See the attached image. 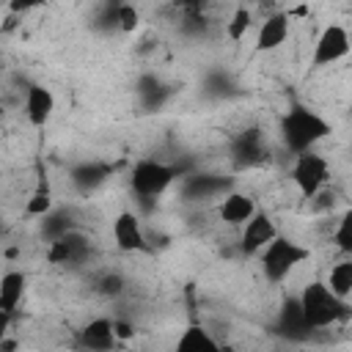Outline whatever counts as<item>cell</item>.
<instances>
[{
  "label": "cell",
  "mask_w": 352,
  "mask_h": 352,
  "mask_svg": "<svg viewBox=\"0 0 352 352\" xmlns=\"http://www.w3.org/2000/svg\"><path fill=\"white\" fill-rule=\"evenodd\" d=\"M278 132H280V140H283L286 151L292 157H297V154L314 151L322 140H327L333 135V124L319 110H314L308 104H292L280 116Z\"/></svg>",
  "instance_id": "cell-1"
},
{
  "label": "cell",
  "mask_w": 352,
  "mask_h": 352,
  "mask_svg": "<svg viewBox=\"0 0 352 352\" xmlns=\"http://www.w3.org/2000/svg\"><path fill=\"white\" fill-rule=\"evenodd\" d=\"M297 300H300L302 316H305V322L314 327V333L338 324V322L349 314L346 300H341L338 294H333L330 286L324 283V278L308 280V283L297 292Z\"/></svg>",
  "instance_id": "cell-2"
},
{
  "label": "cell",
  "mask_w": 352,
  "mask_h": 352,
  "mask_svg": "<svg viewBox=\"0 0 352 352\" xmlns=\"http://www.w3.org/2000/svg\"><path fill=\"white\" fill-rule=\"evenodd\" d=\"M311 258L308 245H302L300 239L289 236V234H278L261 253H258V270L264 275L267 283H283L286 278H292V272L297 267H302Z\"/></svg>",
  "instance_id": "cell-3"
},
{
  "label": "cell",
  "mask_w": 352,
  "mask_h": 352,
  "mask_svg": "<svg viewBox=\"0 0 352 352\" xmlns=\"http://www.w3.org/2000/svg\"><path fill=\"white\" fill-rule=\"evenodd\" d=\"M289 179H292L294 190L300 192V198L311 201L322 190H327V184H330V160L316 148L305 151V154H297L292 160Z\"/></svg>",
  "instance_id": "cell-4"
},
{
  "label": "cell",
  "mask_w": 352,
  "mask_h": 352,
  "mask_svg": "<svg viewBox=\"0 0 352 352\" xmlns=\"http://www.w3.org/2000/svg\"><path fill=\"white\" fill-rule=\"evenodd\" d=\"M176 179H179V170L154 157L138 160L129 170V187L138 198H160Z\"/></svg>",
  "instance_id": "cell-5"
},
{
  "label": "cell",
  "mask_w": 352,
  "mask_h": 352,
  "mask_svg": "<svg viewBox=\"0 0 352 352\" xmlns=\"http://www.w3.org/2000/svg\"><path fill=\"white\" fill-rule=\"evenodd\" d=\"M352 52V36L341 22H330L319 30L311 47V69H327Z\"/></svg>",
  "instance_id": "cell-6"
},
{
  "label": "cell",
  "mask_w": 352,
  "mask_h": 352,
  "mask_svg": "<svg viewBox=\"0 0 352 352\" xmlns=\"http://www.w3.org/2000/svg\"><path fill=\"white\" fill-rule=\"evenodd\" d=\"M278 234H280V228H278L275 217H272L270 212L258 209V212L253 214V220H248V223L239 228V239H236V245H239V250H242L245 256L258 258V253H261Z\"/></svg>",
  "instance_id": "cell-7"
},
{
  "label": "cell",
  "mask_w": 352,
  "mask_h": 352,
  "mask_svg": "<svg viewBox=\"0 0 352 352\" xmlns=\"http://www.w3.org/2000/svg\"><path fill=\"white\" fill-rule=\"evenodd\" d=\"M110 234H113V245L121 250V253H143L148 250V236H146V228L140 223V217L129 209L118 212L110 223Z\"/></svg>",
  "instance_id": "cell-8"
},
{
  "label": "cell",
  "mask_w": 352,
  "mask_h": 352,
  "mask_svg": "<svg viewBox=\"0 0 352 352\" xmlns=\"http://www.w3.org/2000/svg\"><path fill=\"white\" fill-rule=\"evenodd\" d=\"M258 212V204L250 192L242 190H228L220 201H217V220L228 228H242L248 220H253V214Z\"/></svg>",
  "instance_id": "cell-9"
},
{
  "label": "cell",
  "mask_w": 352,
  "mask_h": 352,
  "mask_svg": "<svg viewBox=\"0 0 352 352\" xmlns=\"http://www.w3.org/2000/svg\"><path fill=\"white\" fill-rule=\"evenodd\" d=\"M77 341L85 352H113V346L118 344L116 336V319L110 316H94L82 324V330L77 333Z\"/></svg>",
  "instance_id": "cell-10"
},
{
  "label": "cell",
  "mask_w": 352,
  "mask_h": 352,
  "mask_svg": "<svg viewBox=\"0 0 352 352\" xmlns=\"http://www.w3.org/2000/svg\"><path fill=\"white\" fill-rule=\"evenodd\" d=\"M289 30H292L289 11H272V14H267L258 22V28H256V50L258 52H275L278 47L286 44Z\"/></svg>",
  "instance_id": "cell-11"
},
{
  "label": "cell",
  "mask_w": 352,
  "mask_h": 352,
  "mask_svg": "<svg viewBox=\"0 0 352 352\" xmlns=\"http://www.w3.org/2000/svg\"><path fill=\"white\" fill-rule=\"evenodd\" d=\"M22 113H25L28 124L36 126V129L44 126V124H50V118H52V113H55V94H52L47 85H41V82H30V85L25 88Z\"/></svg>",
  "instance_id": "cell-12"
},
{
  "label": "cell",
  "mask_w": 352,
  "mask_h": 352,
  "mask_svg": "<svg viewBox=\"0 0 352 352\" xmlns=\"http://www.w3.org/2000/svg\"><path fill=\"white\" fill-rule=\"evenodd\" d=\"M88 250H91L88 236L72 228L69 234H63L47 245V258H50V264H80L88 256Z\"/></svg>",
  "instance_id": "cell-13"
},
{
  "label": "cell",
  "mask_w": 352,
  "mask_h": 352,
  "mask_svg": "<svg viewBox=\"0 0 352 352\" xmlns=\"http://www.w3.org/2000/svg\"><path fill=\"white\" fill-rule=\"evenodd\" d=\"M278 330H280L289 341H305V338L314 333V327H311V324L305 322V316H302V308H300L297 294L283 297V302H280V308H278Z\"/></svg>",
  "instance_id": "cell-14"
},
{
  "label": "cell",
  "mask_w": 352,
  "mask_h": 352,
  "mask_svg": "<svg viewBox=\"0 0 352 352\" xmlns=\"http://www.w3.org/2000/svg\"><path fill=\"white\" fill-rule=\"evenodd\" d=\"M25 289H28V275L22 270H6L3 272V278H0V311H3V316H11L19 308Z\"/></svg>",
  "instance_id": "cell-15"
},
{
  "label": "cell",
  "mask_w": 352,
  "mask_h": 352,
  "mask_svg": "<svg viewBox=\"0 0 352 352\" xmlns=\"http://www.w3.org/2000/svg\"><path fill=\"white\" fill-rule=\"evenodd\" d=\"M173 352H226L220 346V341L201 324H190L179 333L176 344H173Z\"/></svg>",
  "instance_id": "cell-16"
},
{
  "label": "cell",
  "mask_w": 352,
  "mask_h": 352,
  "mask_svg": "<svg viewBox=\"0 0 352 352\" xmlns=\"http://www.w3.org/2000/svg\"><path fill=\"white\" fill-rule=\"evenodd\" d=\"M234 154H236V160L242 162V168L264 162V157H267V146H264L258 129H245V132L236 138V143H234Z\"/></svg>",
  "instance_id": "cell-17"
},
{
  "label": "cell",
  "mask_w": 352,
  "mask_h": 352,
  "mask_svg": "<svg viewBox=\"0 0 352 352\" xmlns=\"http://www.w3.org/2000/svg\"><path fill=\"white\" fill-rule=\"evenodd\" d=\"M50 212H55V206H52V187H50L47 176H38L36 187L30 190V195L25 201V214L28 217H47Z\"/></svg>",
  "instance_id": "cell-18"
},
{
  "label": "cell",
  "mask_w": 352,
  "mask_h": 352,
  "mask_svg": "<svg viewBox=\"0 0 352 352\" xmlns=\"http://www.w3.org/2000/svg\"><path fill=\"white\" fill-rule=\"evenodd\" d=\"M324 283L330 286L333 294H338L341 300H349V297H352V256L336 261V264L327 270Z\"/></svg>",
  "instance_id": "cell-19"
},
{
  "label": "cell",
  "mask_w": 352,
  "mask_h": 352,
  "mask_svg": "<svg viewBox=\"0 0 352 352\" xmlns=\"http://www.w3.org/2000/svg\"><path fill=\"white\" fill-rule=\"evenodd\" d=\"M330 242L344 253V256H352V209L341 212L333 223V231H330Z\"/></svg>",
  "instance_id": "cell-20"
},
{
  "label": "cell",
  "mask_w": 352,
  "mask_h": 352,
  "mask_svg": "<svg viewBox=\"0 0 352 352\" xmlns=\"http://www.w3.org/2000/svg\"><path fill=\"white\" fill-rule=\"evenodd\" d=\"M253 25H256L253 11H250V8H245V6H236V8L231 11L228 22H226V36H228L231 41H242V38H245V33H248Z\"/></svg>",
  "instance_id": "cell-21"
},
{
  "label": "cell",
  "mask_w": 352,
  "mask_h": 352,
  "mask_svg": "<svg viewBox=\"0 0 352 352\" xmlns=\"http://www.w3.org/2000/svg\"><path fill=\"white\" fill-rule=\"evenodd\" d=\"M104 179H107V168L99 165V162H88V165H80V168L72 170V182H74L80 190H94V187H99Z\"/></svg>",
  "instance_id": "cell-22"
},
{
  "label": "cell",
  "mask_w": 352,
  "mask_h": 352,
  "mask_svg": "<svg viewBox=\"0 0 352 352\" xmlns=\"http://www.w3.org/2000/svg\"><path fill=\"white\" fill-rule=\"evenodd\" d=\"M138 28H140V11H138V6H132V3L116 6V30L135 33Z\"/></svg>",
  "instance_id": "cell-23"
},
{
  "label": "cell",
  "mask_w": 352,
  "mask_h": 352,
  "mask_svg": "<svg viewBox=\"0 0 352 352\" xmlns=\"http://www.w3.org/2000/svg\"><path fill=\"white\" fill-rule=\"evenodd\" d=\"M99 286H102V292H104V294H118V292L124 289V280H121L118 275H104Z\"/></svg>",
  "instance_id": "cell-24"
},
{
  "label": "cell",
  "mask_w": 352,
  "mask_h": 352,
  "mask_svg": "<svg viewBox=\"0 0 352 352\" xmlns=\"http://www.w3.org/2000/svg\"><path fill=\"white\" fill-rule=\"evenodd\" d=\"M116 336H118V341L132 338L135 336V324L132 322H124V319H116Z\"/></svg>",
  "instance_id": "cell-25"
},
{
  "label": "cell",
  "mask_w": 352,
  "mask_h": 352,
  "mask_svg": "<svg viewBox=\"0 0 352 352\" xmlns=\"http://www.w3.org/2000/svg\"><path fill=\"white\" fill-rule=\"evenodd\" d=\"M14 349H16V341H14L11 336H6V338H3V352H14Z\"/></svg>",
  "instance_id": "cell-26"
}]
</instances>
